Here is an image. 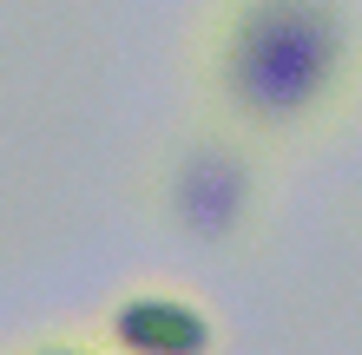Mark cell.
Returning <instances> with one entry per match:
<instances>
[{"instance_id":"2","label":"cell","mask_w":362,"mask_h":355,"mask_svg":"<svg viewBox=\"0 0 362 355\" xmlns=\"http://www.w3.org/2000/svg\"><path fill=\"white\" fill-rule=\"evenodd\" d=\"M112 336L125 349H145V355H185V349L211 342V323L178 296H132L112 316Z\"/></svg>"},{"instance_id":"1","label":"cell","mask_w":362,"mask_h":355,"mask_svg":"<svg viewBox=\"0 0 362 355\" xmlns=\"http://www.w3.org/2000/svg\"><path fill=\"white\" fill-rule=\"evenodd\" d=\"M349 53L336 0H238L224 20L218 79L250 119L290 125L323 106Z\"/></svg>"}]
</instances>
